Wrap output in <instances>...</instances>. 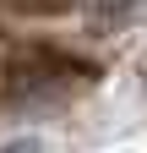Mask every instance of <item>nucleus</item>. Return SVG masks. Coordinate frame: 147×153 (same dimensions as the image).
Instances as JSON below:
<instances>
[{
	"label": "nucleus",
	"mask_w": 147,
	"mask_h": 153,
	"mask_svg": "<svg viewBox=\"0 0 147 153\" xmlns=\"http://www.w3.org/2000/svg\"><path fill=\"white\" fill-rule=\"evenodd\" d=\"M6 153H38V142H11Z\"/></svg>",
	"instance_id": "1"
}]
</instances>
